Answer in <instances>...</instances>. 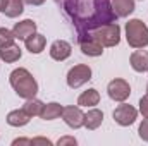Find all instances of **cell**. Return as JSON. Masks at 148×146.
Listing matches in <instances>:
<instances>
[{
    "label": "cell",
    "mask_w": 148,
    "mask_h": 146,
    "mask_svg": "<svg viewBox=\"0 0 148 146\" xmlns=\"http://www.w3.org/2000/svg\"><path fill=\"white\" fill-rule=\"evenodd\" d=\"M76 139L74 138H71V136H66V138H60L59 141H57V145L59 146H64V145H73V146H76Z\"/></svg>",
    "instance_id": "obj_25"
},
{
    "label": "cell",
    "mask_w": 148,
    "mask_h": 146,
    "mask_svg": "<svg viewBox=\"0 0 148 146\" xmlns=\"http://www.w3.org/2000/svg\"><path fill=\"white\" fill-rule=\"evenodd\" d=\"M24 43H26L28 52H31V53H41V52L45 50L47 38L43 36V35H38V33H35V35H31L28 40H24Z\"/></svg>",
    "instance_id": "obj_16"
},
{
    "label": "cell",
    "mask_w": 148,
    "mask_h": 146,
    "mask_svg": "<svg viewBox=\"0 0 148 146\" xmlns=\"http://www.w3.org/2000/svg\"><path fill=\"white\" fill-rule=\"evenodd\" d=\"M73 48H71V43H67L66 40H55L52 45H50V57L53 60H66L69 55H71Z\"/></svg>",
    "instance_id": "obj_10"
},
{
    "label": "cell",
    "mask_w": 148,
    "mask_h": 146,
    "mask_svg": "<svg viewBox=\"0 0 148 146\" xmlns=\"http://www.w3.org/2000/svg\"><path fill=\"white\" fill-rule=\"evenodd\" d=\"M136 117H138V110L134 107H131V105H126V103L119 105L117 108L114 110V120L119 126H124V127L131 126L136 120Z\"/></svg>",
    "instance_id": "obj_7"
},
{
    "label": "cell",
    "mask_w": 148,
    "mask_h": 146,
    "mask_svg": "<svg viewBox=\"0 0 148 146\" xmlns=\"http://www.w3.org/2000/svg\"><path fill=\"white\" fill-rule=\"evenodd\" d=\"M29 119H31V117H29L24 110L17 108V110L9 112V115H7V124L12 126V127H23V126H26V124L29 122Z\"/></svg>",
    "instance_id": "obj_15"
},
{
    "label": "cell",
    "mask_w": 148,
    "mask_h": 146,
    "mask_svg": "<svg viewBox=\"0 0 148 146\" xmlns=\"http://www.w3.org/2000/svg\"><path fill=\"white\" fill-rule=\"evenodd\" d=\"M79 43H81V52L88 57H100L103 53V45L98 43L91 35H88L86 38H81Z\"/></svg>",
    "instance_id": "obj_9"
},
{
    "label": "cell",
    "mask_w": 148,
    "mask_h": 146,
    "mask_svg": "<svg viewBox=\"0 0 148 146\" xmlns=\"http://www.w3.org/2000/svg\"><path fill=\"white\" fill-rule=\"evenodd\" d=\"M129 64H131V67L136 72L148 71V52L147 50H136V52H133L131 59H129Z\"/></svg>",
    "instance_id": "obj_12"
},
{
    "label": "cell",
    "mask_w": 148,
    "mask_h": 146,
    "mask_svg": "<svg viewBox=\"0 0 148 146\" xmlns=\"http://www.w3.org/2000/svg\"><path fill=\"white\" fill-rule=\"evenodd\" d=\"M43 108V103L36 100V98H28L26 103L23 105V110L29 115V117H35V115H40V112Z\"/></svg>",
    "instance_id": "obj_21"
},
{
    "label": "cell",
    "mask_w": 148,
    "mask_h": 146,
    "mask_svg": "<svg viewBox=\"0 0 148 146\" xmlns=\"http://www.w3.org/2000/svg\"><path fill=\"white\" fill-rule=\"evenodd\" d=\"M115 12L112 9L110 0H95L93 2V16L90 17V21L86 23V29L91 33L95 28L110 24L115 21Z\"/></svg>",
    "instance_id": "obj_2"
},
{
    "label": "cell",
    "mask_w": 148,
    "mask_h": 146,
    "mask_svg": "<svg viewBox=\"0 0 148 146\" xmlns=\"http://www.w3.org/2000/svg\"><path fill=\"white\" fill-rule=\"evenodd\" d=\"M140 112H141V115L145 119H148V95L140 100Z\"/></svg>",
    "instance_id": "obj_24"
},
{
    "label": "cell",
    "mask_w": 148,
    "mask_h": 146,
    "mask_svg": "<svg viewBox=\"0 0 148 146\" xmlns=\"http://www.w3.org/2000/svg\"><path fill=\"white\" fill-rule=\"evenodd\" d=\"M62 119L73 129H79V127L84 126V113L81 112L79 107H64V110H62Z\"/></svg>",
    "instance_id": "obj_8"
},
{
    "label": "cell",
    "mask_w": 148,
    "mask_h": 146,
    "mask_svg": "<svg viewBox=\"0 0 148 146\" xmlns=\"http://www.w3.org/2000/svg\"><path fill=\"white\" fill-rule=\"evenodd\" d=\"M62 110H64V107L59 105V103H55V102L47 103V105L43 103V108L40 112V117L43 120H53V119H59L62 115Z\"/></svg>",
    "instance_id": "obj_17"
},
{
    "label": "cell",
    "mask_w": 148,
    "mask_h": 146,
    "mask_svg": "<svg viewBox=\"0 0 148 146\" xmlns=\"http://www.w3.org/2000/svg\"><path fill=\"white\" fill-rule=\"evenodd\" d=\"M9 83L14 88V91L17 93V96L28 100V98H35L38 93V83L35 81L33 74L24 67L14 69L9 76Z\"/></svg>",
    "instance_id": "obj_1"
},
{
    "label": "cell",
    "mask_w": 148,
    "mask_h": 146,
    "mask_svg": "<svg viewBox=\"0 0 148 146\" xmlns=\"http://www.w3.org/2000/svg\"><path fill=\"white\" fill-rule=\"evenodd\" d=\"M103 122V112L98 108H91L84 113V127L90 131H95Z\"/></svg>",
    "instance_id": "obj_13"
},
{
    "label": "cell",
    "mask_w": 148,
    "mask_h": 146,
    "mask_svg": "<svg viewBox=\"0 0 148 146\" xmlns=\"http://www.w3.org/2000/svg\"><path fill=\"white\" fill-rule=\"evenodd\" d=\"M14 40H16V36H14V33H12L10 29H7V28H0V48L12 45Z\"/></svg>",
    "instance_id": "obj_22"
},
{
    "label": "cell",
    "mask_w": 148,
    "mask_h": 146,
    "mask_svg": "<svg viewBox=\"0 0 148 146\" xmlns=\"http://www.w3.org/2000/svg\"><path fill=\"white\" fill-rule=\"evenodd\" d=\"M91 36L98 43H102L103 46H115L121 41V28L117 23H110V24L95 28L91 31Z\"/></svg>",
    "instance_id": "obj_4"
},
{
    "label": "cell",
    "mask_w": 148,
    "mask_h": 146,
    "mask_svg": "<svg viewBox=\"0 0 148 146\" xmlns=\"http://www.w3.org/2000/svg\"><path fill=\"white\" fill-rule=\"evenodd\" d=\"M31 145H47V146H50L52 141L47 139V138H35V139H31Z\"/></svg>",
    "instance_id": "obj_26"
},
{
    "label": "cell",
    "mask_w": 148,
    "mask_h": 146,
    "mask_svg": "<svg viewBox=\"0 0 148 146\" xmlns=\"http://www.w3.org/2000/svg\"><path fill=\"white\" fill-rule=\"evenodd\" d=\"M147 95H148V84H147Z\"/></svg>",
    "instance_id": "obj_30"
},
{
    "label": "cell",
    "mask_w": 148,
    "mask_h": 146,
    "mask_svg": "<svg viewBox=\"0 0 148 146\" xmlns=\"http://www.w3.org/2000/svg\"><path fill=\"white\" fill-rule=\"evenodd\" d=\"M91 79V67L84 65V64H77L67 72V84L69 88H79L83 84H86Z\"/></svg>",
    "instance_id": "obj_5"
},
{
    "label": "cell",
    "mask_w": 148,
    "mask_h": 146,
    "mask_svg": "<svg viewBox=\"0 0 148 146\" xmlns=\"http://www.w3.org/2000/svg\"><path fill=\"white\" fill-rule=\"evenodd\" d=\"M12 33H14V36L17 40H28L31 35L36 33V23L31 21V19H24L21 23H16Z\"/></svg>",
    "instance_id": "obj_11"
},
{
    "label": "cell",
    "mask_w": 148,
    "mask_h": 146,
    "mask_svg": "<svg viewBox=\"0 0 148 146\" xmlns=\"http://www.w3.org/2000/svg\"><path fill=\"white\" fill-rule=\"evenodd\" d=\"M24 3H29V5H41L45 3V0H23Z\"/></svg>",
    "instance_id": "obj_27"
},
{
    "label": "cell",
    "mask_w": 148,
    "mask_h": 146,
    "mask_svg": "<svg viewBox=\"0 0 148 146\" xmlns=\"http://www.w3.org/2000/svg\"><path fill=\"white\" fill-rule=\"evenodd\" d=\"M21 55H23V52H21V48L17 46V45H9V46H3V48H0V59L3 60V62H7V64H12V62H16V60H19L21 59Z\"/></svg>",
    "instance_id": "obj_19"
},
{
    "label": "cell",
    "mask_w": 148,
    "mask_h": 146,
    "mask_svg": "<svg viewBox=\"0 0 148 146\" xmlns=\"http://www.w3.org/2000/svg\"><path fill=\"white\" fill-rule=\"evenodd\" d=\"M7 2H9V0H0V12H3V10H5V7H7Z\"/></svg>",
    "instance_id": "obj_29"
},
{
    "label": "cell",
    "mask_w": 148,
    "mask_h": 146,
    "mask_svg": "<svg viewBox=\"0 0 148 146\" xmlns=\"http://www.w3.org/2000/svg\"><path fill=\"white\" fill-rule=\"evenodd\" d=\"M12 145H31V139H14Z\"/></svg>",
    "instance_id": "obj_28"
},
{
    "label": "cell",
    "mask_w": 148,
    "mask_h": 146,
    "mask_svg": "<svg viewBox=\"0 0 148 146\" xmlns=\"http://www.w3.org/2000/svg\"><path fill=\"white\" fill-rule=\"evenodd\" d=\"M98 102H100V93L95 88L81 93L79 98H77V105L79 107H95V105H98Z\"/></svg>",
    "instance_id": "obj_18"
},
{
    "label": "cell",
    "mask_w": 148,
    "mask_h": 146,
    "mask_svg": "<svg viewBox=\"0 0 148 146\" xmlns=\"http://www.w3.org/2000/svg\"><path fill=\"white\" fill-rule=\"evenodd\" d=\"M138 134H140V138H141L143 141H147V143H148V119H145V120L140 124Z\"/></svg>",
    "instance_id": "obj_23"
},
{
    "label": "cell",
    "mask_w": 148,
    "mask_h": 146,
    "mask_svg": "<svg viewBox=\"0 0 148 146\" xmlns=\"http://www.w3.org/2000/svg\"><path fill=\"white\" fill-rule=\"evenodd\" d=\"M23 10H24V2L23 0H9L3 12H5L7 17H17V16L23 14Z\"/></svg>",
    "instance_id": "obj_20"
},
{
    "label": "cell",
    "mask_w": 148,
    "mask_h": 146,
    "mask_svg": "<svg viewBox=\"0 0 148 146\" xmlns=\"http://www.w3.org/2000/svg\"><path fill=\"white\" fill-rule=\"evenodd\" d=\"M107 93L114 102H126L131 95V86L126 79H112L107 86Z\"/></svg>",
    "instance_id": "obj_6"
},
{
    "label": "cell",
    "mask_w": 148,
    "mask_h": 146,
    "mask_svg": "<svg viewBox=\"0 0 148 146\" xmlns=\"http://www.w3.org/2000/svg\"><path fill=\"white\" fill-rule=\"evenodd\" d=\"M112 9L117 17H127L134 10V0H112Z\"/></svg>",
    "instance_id": "obj_14"
},
{
    "label": "cell",
    "mask_w": 148,
    "mask_h": 146,
    "mask_svg": "<svg viewBox=\"0 0 148 146\" xmlns=\"http://www.w3.org/2000/svg\"><path fill=\"white\" fill-rule=\"evenodd\" d=\"M126 40L133 48H145L148 45V28L141 19L126 23Z\"/></svg>",
    "instance_id": "obj_3"
}]
</instances>
